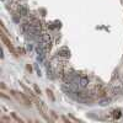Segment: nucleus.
<instances>
[{
	"instance_id": "obj_3",
	"label": "nucleus",
	"mask_w": 123,
	"mask_h": 123,
	"mask_svg": "<svg viewBox=\"0 0 123 123\" xmlns=\"http://www.w3.org/2000/svg\"><path fill=\"white\" fill-rule=\"evenodd\" d=\"M1 39H3V42L6 44V47L10 49V50H11V52H14L15 53V49H14V47H12V44H11V42H10V41L5 37V35H1Z\"/></svg>"
},
{
	"instance_id": "obj_1",
	"label": "nucleus",
	"mask_w": 123,
	"mask_h": 123,
	"mask_svg": "<svg viewBox=\"0 0 123 123\" xmlns=\"http://www.w3.org/2000/svg\"><path fill=\"white\" fill-rule=\"evenodd\" d=\"M57 54L59 55V57H69L70 55V50H69V48L68 47H62V48H59L58 49V52H57Z\"/></svg>"
},
{
	"instance_id": "obj_7",
	"label": "nucleus",
	"mask_w": 123,
	"mask_h": 123,
	"mask_svg": "<svg viewBox=\"0 0 123 123\" xmlns=\"http://www.w3.org/2000/svg\"><path fill=\"white\" fill-rule=\"evenodd\" d=\"M112 90H113L115 94H119L122 91V85L121 84H112Z\"/></svg>"
},
{
	"instance_id": "obj_2",
	"label": "nucleus",
	"mask_w": 123,
	"mask_h": 123,
	"mask_svg": "<svg viewBox=\"0 0 123 123\" xmlns=\"http://www.w3.org/2000/svg\"><path fill=\"white\" fill-rule=\"evenodd\" d=\"M79 86H80L81 89H86V87L89 86V78H87V76H80Z\"/></svg>"
},
{
	"instance_id": "obj_5",
	"label": "nucleus",
	"mask_w": 123,
	"mask_h": 123,
	"mask_svg": "<svg viewBox=\"0 0 123 123\" xmlns=\"http://www.w3.org/2000/svg\"><path fill=\"white\" fill-rule=\"evenodd\" d=\"M18 12H20V15H22V16H27L28 15V10H27V7L25 5H20L18 6Z\"/></svg>"
},
{
	"instance_id": "obj_10",
	"label": "nucleus",
	"mask_w": 123,
	"mask_h": 123,
	"mask_svg": "<svg viewBox=\"0 0 123 123\" xmlns=\"http://www.w3.org/2000/svg\"><path fill=\"white\" fill-rule=\"evenodd\" d=\"M33 87H35V90H36L37 94H41V90H39V87H38L37 85H33Z\"/></svg>"
},
{
	"instance_id": "obj_8",
	"label": "nucleus",
	"mask_w": 123,
	"mask_h": 123,
	"mask_svg": "<svg viewBox=\"0 0 123 123\" xmlns=\"http://www.w3.org/2000/svg\"><path fill=\"white\" fill-rule=\"evenodd\" d=\"M110 98H102V100H100L98 101V105L100 106H107V105H110Z\"/></svg>"
},
{
	"instance_id": "obj_6",
	"label": "nucleus",
	"mask_w": 123,
	"mask_h": 123,
	"mask_svg": "<svg viewBox=\"0 0 123 123\" xmlns=\"http://www.w3.org/2000/svg\"><path fill=\"white\" fill-rule=\"evenodd\" d=\"M112 116H113V119H119L122 117V110H119V108L115 110L112 112Z\"/></svg>"
},
{
	"instance_id": "obj_9",
	"label": "nucleus",
	"mask_w": 123,
	"mask_h": 123,
	"mask_svg": "<svg viewBox=\"0 0 123 123\" xmlns=\"http://www.w3.org/2000/svg\"><path fill=\"white\" fill-rule=\"evenodd\" d=\"M47 95H48V97L52 100V101H54V96H53V92L50 91V90H47Z\"/></svg>"
},
{
	"instance_id": "obj_4",
	"label": "nucleus",
	"mask_w": 123,
	"mask_h": 123,
	"mask_svg": "<svg viewBox=\"0 0 123 123\" xmlns=\"http://www.w3.org/2000/svg\"><path fill=\"white\" fill-rule=\"evenodd\" d=\"M37 107H38V110H41L42 115L46 117V115H47V107L44 106V104H43L42 101H37Z\"/></svg>"
}]
</instances>
